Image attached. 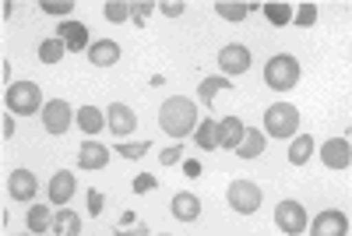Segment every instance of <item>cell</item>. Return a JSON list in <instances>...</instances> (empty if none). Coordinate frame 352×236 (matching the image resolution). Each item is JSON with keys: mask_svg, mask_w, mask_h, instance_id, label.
<instances>
[{"mask_svg": "<svg viewBox=\"0 0 352 236\" xmlns=\"http://www.w3.org/2000/svg\"><path fill=\"white\" fill-rule=\"evenodd\" d=\"M159 124H162V131H166L169 138L184 141V138L194 134V127H197V106H194L190 99H184V96H169V99L159 106Z\"/></svg>", "mask_w": 352, "mask_h": 236, "instance_id": "6da1fadb", "label": "cell"}, {"mask_svg": "<svg viewBox=\"0 0 352 236\" xmlns=\"http://www.w3.org/2000/svg\"><path fill=\"white\" fill-rule=\"evenodd\" d=\"M300 131V109L292 103H272L268 109H264V138H296Z\"/></svg>", "mask_w": 352, "mask_h": 236, "instance_id": "7a4b0ae2", "label": "cell"}, {"mask_svg": "<svg viewBox=\"0 0 352 236\" xmlns=\"http://www.w3.org/2000/svg\"><path fill=\"white\" fill-rule=\"evenodd\" d=\"M300 81V61L292 53H275L268 64H264V85L272 92H289Z\"/></svg>", "mask_w": 352, "mask_h": 236, "instance_id": "3957f363", "label": "cell"}, {"mask_svg": "<svg viewBox=\"0 0 352 236\" xmlns=\"http://www.w3.org/2000/svg\"><path fill=\"white\" fill-rule=\"evenodd\" d=\"M4 103H8V109L11 113H18V116H32L36 109L43 113V88L36 85V81H11L8 85V92H4Z\"/></svg>", "mask_w": 352, "mask_h": 236, "instance_id": "277c9868", "label": "cell"}, {"mask_svg": "<svg viewBox=\"0 0 352 236\" xmlns=\"http://www.w3.org/2000/svg\"><path fill=\"white\" fill-rule=\"evenodd\" d=\"M261 187L254 180H232L229 191H226V201H229V208L232 212H240V215H254L261 208Z\"/></svg>", "mask_w": 352, "mask_h": 236, "instance_id": "5b68a950", "label": "cell"}, {"mask_svg": "<svg viewBox=\"0 0 352 236\" xmlns=\"http://www.w3.org/2000/svg\"><path fill=\"white\" fill-rule=\"evenodd\" d=\"M74 113H78V109H71L67 99H50V103L43 106V113H39L46 134H67V127L74 124Z\"/></svg>", "mask_w": 352, "mask_h": 236, "instance_id": "8992f818", "label": "cell"}, {"mask_svg": "<svg viewBox=\"0 0 352 236\" xmlns=\"http://www.w3.org/2000/svg\"><path fill=\"white\" fill-rule=\"evenodd\" d=\"M275 226L285 233V236H300L307 233V208L300 201H282L275 208Z\"/></svg>", "mask_w": 352, "mask_h": 236, "instance_id": "52a82bcc", "label": "cell"}, {"mask_svg": "<svg viewBox=\"0 0 352 236\" xmlns=\"http://www.w3.org/2000/svg\"><path fill=\"white\" fill-rule=\"evenodd\" d=\"M219 71H222L226 78H236V74L250 71V50H247L243 43L222 46V50H219Z\"/></svg>", "mask_w": 352, "mask_h": 236, "instance_id": "ba28073f", "label": "cell"}, {"mask_svg": "<svg viewBox=\"0 0 352 236\" xmlns=\"http://www.w3.org/2000/svg\"><path fill=\"white\" fill-rule=\"evenodd\" d=\"M310 226V236H349V215L338 212V208H328V212H320Z\"/></svg>", "mask_w": 352, "mask_h": 236, "instance_id": "9c48e42d", "label": "cell"}, {"mask_svg": "<svg viewBox=\"0 0 352 236\" xmlns=\"http://www.w3.org/2000/svg\"><path fill=\"white\" fill-rule=\"evenodd\" d=\"M320 162H324L328 169H349V162H352L349 138H328L324 144H320Z\"/></svg>", "mask_w": 352, "mask_h": 236, "instance_id": "30bf717a", "label": "cell"}, {"mask_svg": "<svg viewBox=\"0 0 352 236\" xmlns=\"http://www.w3.org/2000/svg\"><path fill=\"white\" fill-rule=\"evenodd\" d=\"M106 127H109L116 138H127V134H134V127H138V113H134L131 106H124V103H113V106L106 109Z\"/></svg>", "mask_w": 352, "mask_h": 236, "instance_id": "8fae6325", "label": "cell"}, {"mask_svg": "<svg viewBox=\"0 0 352 236\" xmlns=\"http://www.w3.org/2000/svg\"><path fill=\"white\" fill-rule=\"evenodd\" d=\"M36 191H39V180H36L32 169H14V173L8 176V194H11L14 201H32Z\"/></svg>", "mask_w": 352, "mask_h": 236, "instance_id": "7c38bea8", "label": "cell"}, {"mask_svg": "<svg viewBox=\"0 0 352 236\" xmlns=\"http://www.w3.org/2000/svg\"><path fill=\"white\" fill-rule=\"evenodd\" d=\"M78 166H81V169H106V166H109V149H106L102 141L85 138L81 149H78Z\"/></svg>", "mask_w": 352, "mask_h": 236, "instance_id": "4fadbf2b", "label": "cell"}, {"mask_svg": "<svg viewBox=\"0 0 352 236\" xmlns=\"http://www.w3.org/2000/svg\"><path fill=\"white\" fill-rule=\"evenodd\" d=\"M56 39L67 46V53H81V50H88V28L81 21L67 18V21H60V28H56Z\"/></svg>", "mask_w": 352, "mask_h": 236, "instance_id": "5bb4252c", "label": "cell"}, {"mask_svg": "<svg viewBox=\"0 0 352 236\" xmlns=\"http://www.w3.org/2000/svg\"><path fill=\"white\" fill-rule=\"evenodd\" d=\"M243 131H247V124L240 120V116H222L219 120V149L236 152L240 141H243Z\"/></svg>", "mask_w": 352, "mask_h": 236, "instance_id": "9a60e30c", "label": "cell"}, {"mask_svg": "<svg viewBox=\"0 0 352 236\" xmlns=\"http://www.w3.org/2000/svg\"><path fill=\"white\" fill-rule=\"evenodd\" d=\"M74 173L60 169V173H53V180H50V201L56 204V208H67L71 197H74Z\"/></svg>", "mask_w": 352, "mask_h": 236, "instance_id": "2e32d148", "label": "cell"}, {"mask_svg": "<svg viewBox=\"0 0 352 236\" xmlns=\"http://www.w3.org/2000/svg\"><path fill=\"white\" fill-rule=\"evenodd\" d=\"M88 61H92V67H113L120 61V43L116 39H96L88 46Z\"/></svg>", "mask_w": 352, "mask_h": 236, "instance_id": "e0dca14e", "label": "cell"}, {"mask_svg": "<svg viewBox=\"0 0 352 236\" xmlns=\"http://www.w3.org/2000/svg\"><path fill=\"white\" fill-rule=\"evenodd\" d=\"M169 212L180 219V222H194L197 215H201V197L197 194H190V191H180V194H173V201H169Z\"/></svg>", "mask_w": 352, "mask_h": 236, "instance_id": "ac0fdd59", "label": "cell"}, {"mask_svg": "<svg viewBox=\"0 0 352 236\" xmlns=\"http://www.w3.org/2000/svg\"><path fill=\"white\" fill-rule=\"evenodd\" d=\"M194 141H197L201 152H215V149H219V120H215V116H204V120H197Z\"/></svg>", "mask_w": 352, "mask_h": 236, "instance_id": "d6986e66", "label": "cell"}, {"mask_svg": "<svg viewBox=\"0 0 352 236\" xmlns=\"http://www.w3.org/2000/svg\"><path fill=\"white\" fill-rule=\"evenodd\" d=\"M74 120H78V127L92 138V134H99L102 127H106V113L102 109H96V106H81L78 113H74Z\"/></svg>", "mask_w": 352, "mask_h": 236, "instance_id": "ffe728a7", "label": "cell"}, {"mask_svg": "<svg viewBox=\"0 0 352 236\" xmlns=\"http://www.w3.org/2000/svg\"><path fill=\"white\" fill-rule=\"evenodd\" d=\"M264 144H268V138H264L257 127H247V131H243V141H240V149H236V155H240V159H257V155L264 152Z\"/></svg>", "mask_w": 352, "mask_h": 236, "instance_id": "44dd1931", "label": "cell"}, {"mask_svg": "<svg viewBox=\"0 0 352 236\" xmlns=\"http://www.w3.org/2000/svg\"><path fill=\"white\" fill-rule=\"evenodd\" d=\"M53 233H56V236H78V233H81V219H78V212H71V208H56V215H53Z\"/></svg>", "mask_w": 352, "mask_h": 236, "instance_id": "7402d4cb", "label": "cell"}, {"mask_svg": "<svg viewBox=\"0 0 352 236\" xmlns=\"http://www.w3.org/2000/svg\"><path fill=\"white\" fill-rule=\"evenodd\" d=\"M229 88H232V81H229L226 74H212V78H204V81L197 85V96H201L204 106H208L219 92H229Z\"/></svg>", "mask_w": 352, "mask_h": 236, "instance_id": "603a6c76", "label": "cell"}, {"mask_svg": "<svg viewBox=\"0 0 352 236\" xmlns=\"http://www.w3.org/2000/svg\"><path fill=\"white\" fill-rule=\"evenodd\" d=\"M310 155H314V138L310 134H296L292 144H289V162L303 166V162H310Z\"/></svg>", "mask_w": 352, "mask_h": 236, "instance_id": "cb8c5ba5", "label": "cell"}, {"mask_svg": "<svg viewBox=\"0 0 352 236\" xmlns=\"http://www.w3.org/2000/svg\"><path fill=\"white\" fill-rule=\"evenodd\" d=\"M25 226H28V233H32V236H43L46 229H53V215H50V208H43V204H36V208H28Z\"/></svg>", "mask_w": 352, "mask_h": 236, "instance_id": "d4e9b609", "label": "cell"}, {"mask_svg": "<svg viewBox=\"0 0 352 236\" xmlns=\"http://www.w3.org/2000/svg\"><path fill=\"white\" fill-rule=\"evenodd\" d=\"M215 11H219L226 21H243L250 11H261V4H229V0H219Z\"/></svg>", "mask_w": 352, "mask_h": 236, "instance_id": "484cf974", "label": "cell"}, {"mask_svg": "<svg viewBox=\"0 0 352 236\" xmlns=\"http://www.w3.org/2000/svg\"><path fill=\"white\" fill-rule=\"evenodd\" d=\"M64 50H67V46L56 39V36H53V39H43V43H39V61H43V64H60V61H64Z\"/></svg>", "mask_w": 352, "mask_h": 236, "instance_id": "4316f807", "label": "cell"}, {"mask_svg": "<svg viewBox=\"0 0 352 236\" xmlns=\"http://www.w3.org/2000/svg\"><path fill=\"white\" fill-rule=\"evenodd\" d=\"M264 18H268L272 25H289L292 21V8L289 4H278V0H272V4H261Z\"/></svg>", "mask_w": 352, "mask_h": 236, "instance_id": "83f0119b", "label": "cell"}, {"mask_svg": "<svg viewBox=\"0 0 352 236\" xmlns=\"http://www.w3.org/2000/svg\"><path fill=\"white\" fill-rule=\"evenodd\" d=\"M102 11H106V21H113V25L131 21V4H124V0H109Z\"/></svg>", "mask_w": 352, "mask_h": 236, "instance_id": "f1b7e54d", "label": "cell"}, {"mask_svg": "<svg viewBox=\"0 0 352 236\" xmlns=\"http://www.w3.org/2000/svg\"><path fill=\"white\" fill-rule=\"evenodd\" d=\"M39 11L56 14V18H64V21H67V14L74 11V0H39Z\"/></svg>", "mask_w": 352, "mask_h": 236, "instance_id": "f546056e", "label": "cell"}, {"mask_svg": "<svg viewBox=\"0 0 352 236\" xmlns=\"http://www.w3.org/2000/svg\"><path fill=\"white\" fill-rule=\"evenodd\" d=\"M317 21V4H300L296 14H292V25H300V28H310Z\"/></svg>", "mask_w": 352, "mask_h": 236, "instance_id": "4dcf8cb0", "label": "cell"}, {"mask_svg": "<svg viewBox=\"0 0 352 236\" xmlns=\"http://www.w3.org/2000/svg\"><path fill=\"white\" fill-rule=\"evenodd\" d=\"M148 149H152L148 141H120V155H124V159H141Z\"/></svg>", "mask_w": 352, "mask_h": 236, "instance_id": "1f68e13d", "label": "cell"}, {"mask_svg": "<svg viewBox=\"0 0 352 236\" xmlns=\"http://www.w3.org/2000/svg\"><path fill=\"white\" fill-rule=\"evenodd\" d=\"M152 11H155V8L148 4V0H138V4H131V21L144 28V21H148V14H152Z\"/></svg>", "mask_w": 352, "mask_h": 236, "instance_id": "d6a6232c", "label": "cell"}, {"mask_svg": "<svg viewBox=\"0 0 352 236\" xmlns=\"http://www.w3.org/2000/svg\"><path fill=\"white\" fill-rule=\"evenodd\" d=\"M155 187H159V180H155L152 173H138V176H134V194H148V191H155Z\"/></svg>", "mask_w": 352, "mask_h": 236, "instance_id": "836d02e7", "label": "cell"}, {"mask_svg": "<svg viewBox=\"0 0 352 236\" xmlns=\"http://www.w3.org/2000/svg\"><path fill=\"white\" fill-rule=\"evenodd\" d=\"M113 236H152V233H148V226H144V222H134V226H116Z\"/></svg>", "mask_w": 352, "mask_h": 236, "instance_id": "e575fe53", "label": "cell"}, {"mask_svg": "<svg viewBox=\"0 0 352 236\" xmlns=\"http://www.w3.org/2000/svg\"><path fill=\"white\" fill-rule=\"evenodd\" d=\"M180 155H184V149H180V141H176L173 149L159 152V162H162V166H176V162H180Z\"/></svg>", "mask_w": 352, "mask_h": 236, "instance_id": "d590c367", "label": "cell"}, {"mask_svg": "<svg viewBox=\"0 0 352 236\" xmlns=\"http://www.w3.org/2000/svg\"><path fill=\"white\" fill-rule=\"evenodd\" d=\"M102 204H106V194L102 191H88V212L102 215Z\"/></svg>", "mask_w": 352, "mask_h": 236, "instance_id": "8d00e7d4", "label": "cell"}, {"mask_svg": "<svg viewBox=\"0 0 352 236\" xmlns=\"http://www.w3.org/2000/svg\"><path fill=\"white\" fill-rule=\"evenodd\" d=\"M159 11H162V14H169V18H180V14H184V11H187V8H184V4H180V0H176V4H173V0H166V4H162V8H159Z\"/></svg>", "mask_w": 352, "mask_h": 236, "instance_id": "74e56055", "label": "cell"}, {"mask_svg": "<svg viewBox=\"0 0 352 236\" xmlns=\"http://www.w3.org/2000/svg\"><path fill=\"white\" fill-rule=\"evenodd\" d=\"M184 173L194 180V176H201V162H197V159H187V162H184Z\"/></svg>", "mask_w": 352, "mask_h": 236, "instance_id": "f35d334b", "label": "cell"}, {"mask_svg": "<svg viewBox=\"0 0 352 236\" xmlns=\"http://www.w3.org/2000/svg\"><path fill=\"white\" fill-rule=\"evenodd\" d=\"M0 124H4V141H11V138H14V120L4 113V120H0Z\"/></svg>", "mask_w": 352, "mask_h": 236, "instance_id": "ab89813d", "label": "cell"}, {"mask_svg": "<svg viewBox=\"0 0 352 236\" xmlns=\"http://www.w3.org/2000/svg\"><path fill=\"white\" fill-rule=\"evenodd\" d=\"M116 226H134V212H124V215H120V222H116Z\"/></svg>", "mask_w": 352, "mask_h": 236, "instance_id": "60d3db41", "label": "cell"}]
</instances>
